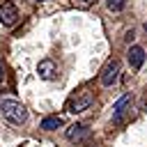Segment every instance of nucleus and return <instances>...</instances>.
Returning <instances> with one entry per match:
<instances>
[{"instance_id":"1","label":"nucleus","mask_w":147,"mask_h":147,"mask_svg":"<svg viewBox=\"0 0 147 147\" xmlns=\"http://www.w3.org/2000/svg\"><path fill=\"white\" fill-rule=\"evenodd\" d=\"M0 110H2V115H5V119L7 122H11V124H25L28 122V110H25V106L21 103V101H16V99H0Z\"/></svg>"},{"instance_id":"2","label":"nucleus","mask_w":147,"mask_h":147,"mask_svg":"<svg viewBox=\"0 0 147 147\" xmlns=\"http://www.w3.org/2000/svg\"><path fill=\"white\" fill-rule=\"evenodd\" d=\"M117 78H119V62L113 57V60H108V62L103 64L99 80H101V85H103V87H110V85H115V83H117Z\"/></svg>"},{"instance_id":"3","label":"nucleus","mask_w":147,"mask_h":147,"mask_svg":"<svg viewBox=\"0 0 147 147\" xmlns=\"http://www.w3.org/2000/svg\"><path fill=\"white\" fill-rule=\"evenodd\" d=\"M92 101H94V94H92V92H87V90H83L76 99H71V101H69V113H74V115H76V113H83L85 108H90V106H92Z\"/></svg>"},{"instance_id":"4","label":"nucleus","mask_w":147,"mask_h":147,"mask_svg":"<svg viewBox=\"0 0 147 147\" xmlns=\"http://www.w3.org/2000/svg\"><path fill=\"white\" fill-rule=\"evenodd\" d=\"M16 21H18V9H16V5H14V2H2V5H0V23L7 25V28H11Z\"/></svg>"},{"instance_id":"5","label":"nucleus","mask_w":147,"mask_h":147,"mask_svg":"<svg viewBox=\"0 0 147 147\" xmlns=\"http://www.w3.org/2000/svg\"><path fill=\"white\" fill-rule=\"evenodd\" d=\"M37 74H39V78H44V80H53V78L57 76V67H55L53 60H41V62L37 64Z\"/></svg>"},{"instance_id":"6","label":"nucleus","mask_w":147,"mask_h":147,"mask_svg":"<svg viewBox=\"0 0 147 147\" xmlns=\"http://www.w3.org/2000/svg\"><path fill=\"white\" fill-rule=\"evenodd\" d=\"M126 60H129V64H131V69H140L142 67V62H145V51L140 48V46H131L129 48V53H126Z\"/></svg>"},{"instance_id":"7","label":"nucleus","mask_w":147,"mask_h":147,"mask_svg":"<svg viewBox=\"0 0 147 147\" xmlns=\"http://www.w3.org/2000/svg\"><path fill=\"white\" fill-rule=\"evenodd\" d=\"M87 133H90V129H87L85 124H71V126L67 129V140L78 142V140H83Z\"/></svg>"},{"instance_id":"8","label":"nucleus","mask_w":147,"mask_h":147,"mask_svg":"<svg viewBox=\"0 0 147 147\" xmlns=\"http://www.w3.org/2000/svg\"><path fill=\"white\" fill-rule=\"evenodd\" d=\"M126 103H131V94H124V96H119L117 101H115V106H113V122L115 124H119L122 122V115H124V108H126Z\"/></svg>"},{"instance_id":"9","label":"nucleus","mask_w":147,"mask_h":147,"mask_svg":"<svg viewBox=\"0 0 147 147\" xmlns=\"http://www.w3.org/2000/svg\"><path fill=\"white\" fill-rule=\"evenodd\" d=\"M39 126H41L44 131H53V129H57V126H62V117H57V115H51V117H44Z\"/></svg>"},{"instance_id":"10","label":"nucleus","mask_w":147,"mask_h":147,"mask_svg":"<svg viewBox=\"0 0 147 147\" xmlns=\"http://www.w3.org/2000/svg\"><path fill=\"white\" fill-rule=\"evenodd\" d=\"M106 5H108L110 11H122L126 7V0H106Z\"/></svg>"},{"instance_id":"11","label":"nucleus","mask_w":147,"mask_h":147,"mask_svg":"<svg viewBox=\"0 0 147 147\" xmlns=\"http://www.w3.org/2000/svg\"><path fill=\"white\" fill-rule=\"evenodd\" d=\"M5 78V67H2V60H0V80Z\"/></svg>"},{"instance_id":"12","label":"nucleus","mask_w":147,"mask_h":147,"mask_svg":"<svg viewBox=\"0 0 147 147\" xmlns=\"http://www.w3.org/2000/svg\"><path fill=\"white\" fill-rule=\"evenodd\" d=\"M80 2H83V5H90V2H94V0H80Z\"/></svg>"},{"instance_id":"13","label":"nucleus","mask_w":147,"mask_h":147,"mask_svg":"<svg viewBox=\"0 0 147 147\" xmlns=\"http://www.w3.org/2000/svg\"><path fill=\"white\" fill-rule=\"evenodd\" d=\"M145 30H147V23H145Z\"/></svg>"}]
</instances>
